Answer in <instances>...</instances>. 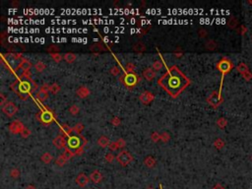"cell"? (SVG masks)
I'll return each instance as SVG.
<instances>
[{"label":"cell","mask_w":252,"mask_h":189,"mask_svg":"<svg viewBox=\"0 0 252 189\" xmlns=\"http://www.w3.org/2000/svg\"><path fill=\"white\" fill-rule=\"evenodd\" d=\"M189 84V79L176 66L171 67L159 80V85L168 94L174 98L178 96Z\"/></svg>","instance_id":"1"},{"label":"cell","mask_w":252,"mask_h":189,"mask_svg":"<svg viewBox=\"0 0 252 189\" xmlns=\"http://www.w3.org/2000/svg\"><path fill=\"white\" fill-rule=\"evenodd\" d=\"M22 60L23 57L21 53H7L2 55V62L12 72L17 71L19 68H21Z\"/></svg>","instance_id":"2"},{"label":"cell","mask_w":252,"mask_h":189,"mask_svg":"<svg viewBox=\"0 0 252 189\" xmlns=\"http://www.w3.org/2000/svg\"><path fill=\"white\" fill-rule=\"evenodd\" d=\"M217 68H218L220 72L222 73V80H220V90H219V93L220 94V93H222V87H223L224 77V75L227 74V73H230V71L234 69V63H232L230 60V59L223 58L222 60H220L218 64H217Z\"/></svg>","instance_id":"3"},{"label":"cell","mask_w":252,"mask_h":189,"mask_svg":"<svg viewBox=\"0 0 252 189\" xmlns=\"http://www.w3.org/2000/svg\"><path fill=\"white\" fill-rule=\"evenodd\" d=\"M83 139H84V137H82L80 135L79 136H71V137H69L68 141H67V144H68L69 147L72 149V151L75 152L79 148L84 147L85 144L87 143V141L81 142V140H83Z\"/></svg>","instance_id":"4"},{"label":"cell","mask_w":252,"mask_h":189,"mask_svg":"<svg viewBox=\"0 0 252 189\" xmlns=\"http://www.w3.org/2000/svg\"><path fill=\"white\" fill-rule=\"evenodd\" d=\"M116 160H117V161L118 163H119L121 165H123V167H126V165H127L130 161H131L132 160H133V157H132V155L131 154H130L129 152H127V151H121L119 154H118L117 155V157H116Z\"/></svg>","instance_id":"5"},{"label":"cell","mask_w":252,"mask_h":189,"mask_svg":"<svg viewBox=\"0 0 252 189\" xmlns=\"http://www.w3.org/2000/svg\"><path fill=\"white\" fill-rule=\"evenodd\" d=\"M2 111L8 116H13L14 114L18 111V108L13 101H7L5 104L2 106Z\"/></svg>","instance_id":"6"},{"label":"cell","mask_w":252,"mask_h":189,"mask_svg":"<svg viewBox=\"0 0 252 189\" xmlns=\"http://www.w3.org/2000/svg\"><path fill=\"white\" fill-rule=\"evenodd\" d=\"M208 102L214 106V108H217V106H219L223 102L222 94H220L219 92H214L210 96V98H208Z\"/></svg>","instance_id":"7"},{"label":"cell","mask_w":252,"mask_h":189,"mask_svg":"<svg viewBox=\"0 0 252 189\" xmlns=\"http://www.w3.org/2000/svg\"><path fill=\"white\" fill-rule=\"evenodd\" d=\"M24 128H25V126H24V124L19 120H14L13 122H11L10 125H9L10 131L12 133H14V134L21 133Z\"/></svg>","instance_id":"8"},{"label":"cell","mask_w":252,"mask_h":189,"mask_svg":"<svg viewBox=\"0 0 252 189\" xmlns=\"http://www.w3.org/2000/svg\"><path fill=\"white\" fill-rule=\"evenodd\" d=\"M31 82L20 81V85H19V93L20 94H27V93L31 92Z\"/></svg>","instance_id":"9"},{"label":"cell","mask_w":252,"mask_h":189,"mask_svg":"<svg viewBox=\"0 0 252 189\" xmlns=\"http://www.w3.org/2000/svg\"><path fill=\"white\" fill-rule=\"evenodd\" d=\"M89 179H90V177L87 176L85 173L81 172V173H79V174L77 175V177H76V183L79 185V186L84 187V186H86L87 184H88Z\"/></svg>","instance_id":"10"},{"label":"cell","mask_w":252,"mask_h":189,"mask_svg":"<svg viewBox=\"0 0 252 189\" xmlns=\"http://www.w3.org/2000/svg\"><path fill=\"white\" fill-rule=\"evenodd\" d=\"M138 81V78L135 74L133 73H128L127 75H125V84L127 86H135L136 83Z\"/></svg>","instance_id":"11"},{"label":"cell","mask_w":252,"mask_h":189,"mask_svg":"<svg viewBox=\"0 0 252 189\" xmlns=\"http://www.w3.org/2000/svg\"><path fill=\"white\" fill-rule=\"evenodd\" d=\"M41 120L45 123H50L53 120V114L50 110H45L41 114Z\"/></svg>","instance_id":"12"},{"label":"cell","mask_w":252,"mask_h":189,"mask_svg":"<svg viewBox=\"0 0 252 189\" xmlns=\"http://www.w3.org/2000/svg\"><path fill=\"white\" fill-rule=\"evenodd\" d=\"M66 142H67V141L65 140V137H64V136L58 135V136L53 140V145H54L56 148H58V149H62V148L65 147Z\"/></svg>","instance_id":"13"},{"label":"cell","mask_w":252,"mask_h":189,"mask_svg":"<svg viewBox=\"0 0 252 189\" xmlns=\"http://www.w3.org/2000/svg\"><path fill=\"white\" fill-rule=\"evenodd\" d=\"M154 100V94L150 92H144L143 94H141L140 96V101L143 104H149L150 101H152Z\"/></svg>","instance_id":"14"},{"label":"cell","mask_w":252,"mask_h":189,"mask_svg":"<svg viewBox=\"0 0 252 189\" xmlns=\"http://www.w3.org/2000/svg\"><path fill=\"white\" fill-rule=\"evenodd\" d=\"M90 179H91V181H93L94 183H100L102 180V175L98 171H94L90 174Z\"/></svg>","instance_id":"15"},{"label":"cell","mask_w":252,"mask_h":189,"mask_svg":"<svg viewBox=\"0 0 252 189\" xmlns=\"http://www.w3.org/2000/svg\"><path fill=\"white\" fill-rule=\"evenodd\" d=\"M143 75H144V77L147 79V80L151 81V80H153L154 78H155L156 73H155V71H154L153 68H150V67H149V68H146L144 70Z\"/></svg>","instance_id":"16"},{"label":"cell","mask_w":252,"mask_h":189,"mask_svg":"<svg viewBox=\"0 0 252 189\" xmlns=\"http://www.w3.org/2000/svg\"><path fill=\"white\" fill-rule=\"evenodd\" d=\"M77 94L80 98H87L90 94V90L87 88L85 86H82L78 89L77 91Z\"/></svg>","instance_id":"17"},{"label":"cell","mask_w":252,"mask_h":189,"mask_svg":"<svg viewBox=\"0 0 252 189\" xmlns=\"http://www.w3.org/2000/svg\"><path fill=\"white\" fill-rule=\"evenodd\" d=\"M236 70L238 71V73L241 75V76L245 74V73L249 72V68H248V66L245 64V63H243V62L239 63V64L236 66Z\"/></svg>","instance_id":"18"},{"label":"cell","mask_w":252,"mask_h":189,"mask_svg":"<svg viewBox=\"0 0 252 189\" xmlns=\"http://www.w3.org/2000/svg\"><path fill=\"white\" fill-rule=\"evenodd\" d=\"M35 97H37V98H38V101H45L47 98H48V93L43 92V91L39 90V91H38L37 93H35Z\"/></svg>","instance_id":"19"},{"label":"cell","mask_w":252,"mask_h":189,"mask_svg":"<svg viewBox=\"0 0 252 189\" xmlns=\"http://www.w3.org/2000/svg\"><path fill=\"white\" fill-rule=\"evenodd\" d=\"M20 81H28V82H31V71H24L23 74L20 76L19 78Z\"/></svg>","instance_id":"20"},{"label":"cell","mask_w":252,"mask_h":189,"mask_svg":"<svg viewBox=\"0 0 252 189\" xmlns=\"http://www.w3.org/2000/svg\"><path fill=\"white\" fill-rule=\"evenodd\" d=\"M69 160L67 159V157L64 155V154H62V155H60L58 158H57V160H56V164L57 165H59V167H63L67 161H68Z\"/></svg>","instance_id":"21"},{"label":"cell","mask_w":252,"mask_h":189,"mask_svg":"<svg viewBox=\"0 0 252 189\" xmlns=\"http://www.w3.org/2000/svg\"><path fill=\"white\" fill-rule=\"evenodd\" d=\"M98 145L101 146V147H106V146L109 145V140H108V137H105V136H101L100 138H98Z\"/></svg>","instance_id":"22"},{"label":"cell","mask_w":252,"mask_h":189,"mask_svg":"<svg viewBox=\"0 0 252 189\" xmlns=\"http://www.w3.org/2000/svg\"><path fill=\"white\" fill-rule=\"evenodd\" d=\"M144 164H145L146 167H153L154 165H155V164H156V161H155V159H154L153 157H147L145 159V161H144Z\"/></svg>","instance_id":"23"},{"label":"cell","mask_w":252,"mask_h":189,"mask_svg":"<svg viewBox=\"0 0 252 189\" xmlns=\"http://www.w3.org/2000/svg\"><path fill=\"white\" fill-rule=\"evenodd\" d=\"M31 67V63L29 60H28V59L23 58L22 64H21V68H22L24 71H29Z\"/></svg>","instance_id":"24"},{"label":"cell","mask_w":252,"mask_h":189,"mask_svg":"<svg viewBox=\"0 0 252 189\" xmlns=\"http://www.w3.org/2000/svg\"><path fill=\"white\" fill-rule=\"evenodd\" d=\"M52 159H53V157H52V155H51L50 153H45L43 154V155L41 156V161H43V163H45V164H49L51 161H52Z\"/></svg>","instance_id":"25"},{"label":"cell","mask_w":252,"mask_h":189,"mask_svg":"<svg viewBox=\"0 0 252 189\" xmlns=\"http://www.w3.org/2000/svg\"><path fill=\"white\" fill-rule=\"evenodd\" d=\"M64 59L65 60L68 62V63H72L75 59H76V55H75L74 53H70V52H68V53H66L65 55H64Z\"/></svg>","instance_id":"26"},{"label":"cell","mask_w":252,"mask_h":189,"mask_svg":"<svg viewBox=\"0 0 252 189\" xmlns=\"http://www.w3.org/2000/svg\"><path fill=\"white\" fill-rule=\"evenodd\" d=\"M214 146L215 147L218 149V150H220L222 149L224 146V142L223 139H220V138H218V139H216L215 142H214Z\"/></svg>","instance_id":"27"},{"label":"cell","mask_w":252,"mask_h":189,"mask_svg":"<svg viewBox=\"0 0 252 189\" xmlns=\"http://www.w3.org/2000/svg\"><path fill=\"white\" fill-rule=\"evenodd\" d=\"M35 70L38 71V72H42V71L45 69V63H43V62L38 61L37 63H35Z\"/></svg>","instance_id":"28"},{"label":"cell","mask_w":252,"mask_h":189,"mask_svg":"<svg viewBox=\"0 0 252 189\" xmlns=\"http://www.w3.org/2000/svg\"><path fill=\"white\" fill-rule=\"evenodd\" d=\"M217 124H218V126L220 128H224L227 124V120L226 119V118L220 117V118H219L218 120H217Z\"/></svg>","instance_id":"29"},{"label":"cell","mask_w":252,"mask_h":189,"mask_svg":"<svg viewBox=\"0 0 252 189\" xmlns=\"http://www.w3.org/2000/svg\"><path fill=\"white\" fill-rule=\"evenodd\" d=\"M59 91H60V86L56 83H54V84L50 85V92L52 94H57Z\"/></svg>","instance_id":"30"},{"label":"cell","mask_w":252,"mask_h":189,"mask_svg":"<svg viewBox=\"0 0 252 189\" xmlns=\"http://www.w3.org/2000/svg\"><path fill=\"white\" fill-rule=\"evenodd\" d=\"M83 129H84V125H83L82 123H78V124L75 125V127L73 128V131L76 132L77 134H80Z\"/></svg>","instance_id":"31"},{"label":"cell","mask_w":252,"mask_h":189,"mask_svg":"<svg viewBox=\"0 0 252 189\" xmlns=\"http://www.w3.org/2000/svg\"><path fill=\"white\" fill-rule=\"evenodd\" d=\"M10 175L13 177V178H17V177L20 176V171L18 168H13L10 171Z\"/></svg>","instance_id":"32"},{"label":"cell","mask_w":252,"mask_h":189,"mask_svg":"<svg viewBox=\"0 0 252 189\" xmlns=\"http://www.w3.org/2000/svg\"><path fill=\"white\" fill-rule=\"evenodd\" d=\"M51 57L53 58V60H55V62H60L62 59V55L57 52H53L51 53Z\"/></svg>","instance_id":"33"},{"label":"cell","mask_w":252,"mask_h":189,"mask_svg":"<svg viewBox=\"0 0 252 189\" xmlns=\"http://www.w3.org/2000/svg\"><path fill=\"white\" fill-rule=\"evenodd\" d=\"M64 155L67 157V159L68 160H70L71 158H72L73 156H75V153L72 151V150H70V149H65V151H64Z\"/></svg>","instance_id":"34"},{"label":"cell","mask_w":252,"mask_h":189,"mask_svg":"<svg viewBox=\"0 0 252 189\" xmlns=\"http://www.w3.org/2000/svg\"><path fill=\"white\" fill-rule=\"evenodd\" d=\"M133 48H134V50H136V51H143V50H145V45H143V43L139 42V43H137V45H134Z\"/></svg>","instance_id":"35"},{"label":"cell","mask_w":252,"mask_h":189,"mask_svg":"<svg viewBox=\"0 0 252 189\" xmlns=\"http://www.w3.org/2000/svg\"><path fill=\"white\" fill-rule=\"evenodd\" d=\"M79 110H80V108H78V106L76 104H73V105H71L70 106V108H69V111L70 113H72V114H77L79 112Z\"/></svg>","instance_id":"36"},{"label":"cell","mask_w":252,"mask_h":189,"mask_svg":"<svg viewBox=\"0 0 252 189\" xmlns=\"http://www.w3.org/2000/svg\"><path fill=\"white\" fill-rule=\"evenodd\" d=\"M163 68V63L161 61H155L153 64V69L154 70H161Z\"/></svg>","instance_id":"37"},{"label":"cell","mask_w":252,"mask_h":189,"mask_svg":"<svg viewBox=\"0 0 252 189\" xmlns=\"http://www.w3.org/2000/svg\"><path fill=\"white\" fill-rule=\"evenodd\" d=\"M19 85H20V80L15 81L14 83L11 84V89L14 91V92H17V90H19Z\"/></svg>","instance_id":"38"},{"label":"cell","mask_w":252,"mask_h":189,"mask_svg":"<svg viewBox=\"0 0 252 189\" xmlns=\"http://www.w3.org/2000/svg\"><path fill=\"white\" fill-rule=\"evenodd\" d=\"M126 70H127L128 73H132L134 70H135V65L133 64V63H128L127 65H126Z\"/></svg>","instance_id":"39"},{"label":"cell","mask_w":252,"mask_h":189,"mask_svg":"<svg viewBox=\"0 0 252 189\" xmlns=\"http://www.w3.org/2000/svg\"><path fill=\"white\" fill-rule=\"evenodd\" d=\"M109 149L111 150V151H116V150L119 149V145H118L117 141L113 142V143H111V144H109Z\"/></svg>","instance_id":"40"},{"label":"cell","mask_w":252,"mask_h":189,"mask_svg":"<svg viewBox=\"0 0 252 189\" xmlns=\"http://www.w3.org/2000/svg\"><path fill=\"white\" fill-rule=\"evenodd\" d=\"M22 135V137H24V138H27V137H29V135L31 134V132H30V130L28 129V128H24L23 130H22V132L20 133Z\"/></svg>","instance_id":"41"},{"label":"cell","mask_w":252,"mask_h":189,"mask_svg":"<svg viewBox=\"0 0 252 189\" xmlns=\"http://www.w3.org/2000/svg\"><path fill=\"white\" fill-rule=\"evenodd\" d=\"M151 138H152V140H153L154 142H158V141H159V140H161V135H160L159 133H157V132H154V133L152 134Z\"/></svg>","instance_id":"42"},{"label":"cell","mask_w":252,"mask_h":189,"mask_svg":"<svg viewBox=\"0 0 252 189\" xmlns=\"http://www.w3.org/2000/svg\"><path fill=\"white\" fill-rule=\"evenodd\" d=\"M31 93H35V91H37V90L38 89V85L35 81H33V80L31 81Z\"/></svg>","instance_id":"43"},{"label":"cell","mask_w":252,"mask_h":189,"mask_svg":"<svg viewBox=\"0 0 252 189\" xmlns=\"http://www.w3.org/2000/svg\"><path fill=\"white\" fill-rule=\"evenodd\" d=\"M161 140L163 142H167L169 140V135L167 133H163L161 134Z\"/></svg>","instance_id":"44"},{"label":"cell","mask_w":252,"mask_h":189,"mask_svg":"<svg viewBox=\"0 0 252 189\" xmlns=\"http://www.w3.org/2000/svg\"><path fill=\"white\" fill-rule=\"evenodd\" d=\"M41 90L43 91V92L48 93V91H50V85H48V84H43V85L41 86Z\"/></svg>","instance_id":"45"},{"label":"cell","mask_w":252,"mask_h":189,"mask_svg":"<svg viewBox=\"0 0 252 189\" xmlns=\"http://www.w3.org/2000/svg\"><path fill=\"white\" fill-rule=\"evenodd\" d=\"M242 77H243L244 79H245L246 81H250L251 79H252V73L249 71V72H247V73H245L244 75H242Z\"/></svg>","instance_id":"46"},{"label":"cell","mask_w":252,"mask_h":189,"mask_svg":"<svg viewBox=\"0 0 252 189\" xmlns=\"http://www.w3.org/2000/svg\"><path fill=\"white\" fill-rule=\"evenodd\" d=\"M105 160L110 163V161H112L114 160V156L112 155V154H110V153L106 154V155H105Z\"/></svg>","instance_id":"47"},{"label":"cell","mask_w":252,"mask_h":189,"mask_svg":"<svg viewBox=\"0 0 252 189\" xmlns=\"http://www.w3.org/2000/svg\"><path fill=\"white\" fill-rule=\"evenodd\" d=\"M0 98H1L0 104H1V106H3L4 104H6V97H5V94H0Z\"/></svg>","instance_id":"48"},{"label":"cell","mask_w":252,"mask_h":189,"mask_svg":"<svg viewBox=\"0 0 252 189\" xmlns=\"http://www.w3.org/2000/svg\"><path fill=\"white\" fill-rule=\"evenodd\" d=\"M111 123L113 125H115V126H118L120 124V119L119 118H117V117H113V119L111 120Z\"/></svg>","instance_id":"49"},{"label":"cell","mask_w":252,"mask_h":189,"mask_svg":"<svg viewBox=\"0 0 252 189\" xmlns=\"http://www.w3.org/2000/svg\"><path fill=\"white\" fill-rule=\"evenodd\" d=\"M117 143H118V145H119V148H123L124 146H125V141L122 139V138H120V139L117 140Z\"/></svg>","instance_id":"50"},{"label":"cell","mask_w":252,"mask_h":189,"mask_svg":"<svg viewBox=\"0 0 252 189\" xmlns=\"http://www.w3.org/2000/svg\"><path fill=\"white\" fill-rule=\"evenodd\" d=\"M113 75H117L118 73H119V68H118L117 66H114L113 68L111 69V71H110Z\"/></svg>","instance_id":"51"},{"label":"cell","mask_w":252,"mask_h":189,"mask_svg":"<svg viewBox=\"0 0 252 189\" xmlns=\"http://www.w3.org/2000/svg\"><path fill=\"white\" fill-rule=\"evenodd\" d=\"M212 189H226V188H224V187L223 186V185H220V183H218V184H216L215 186L213 187Z\"/></svg>","instance_id":"52"},{"label":"cell","mask_w":252,"mask_h":189,"mask_svg":"<svg viewBox=\"0 0 252 189\" xmlns=\"http://www.w3.org/2000/svg\"><path fill=\"white\" fill-rule=\"evenodd\" d=\"M240 28H241V33H240V34H241V35H245V33H246V31H247L246 27L242 25Z\"/></svg>","instance_id":"53"},{"label":"cell","mask_w":252,"mask_h":189,"mask_svg":"<svg viewBox=\"0 0 252 189\" xmlns=\"http://www.w3.org/2000/svg\"><path fill=\"white\" fill-rule=\"evenodd\" d=\"M48 51H51V50H55V51H57L58 50V47H56V46H50L48 49H47Z\"/></svg>","instance_id":"54"},{"label":"cell","mask_w":252,"mask_h":189,"mask_svg":"<svg viewBox=\"0 0 252 189\" xmlns=\"http://www.w3.org/2000/svg\"><path fill=\"white\" fill-rule=\"evenodd\" d=\"M25 189H37V188H35L34 185H29V186H27Z\"/></svg>","instance_id":"55"},{"label":"cell","mask_w":252,"mask_h":189,"mask_svg":"<svg viewBox=\"0 0 252 189\" xmlns=\"http://www.w3.org/2000/svg\"><path fill=\"white\" fill-rule=\"evenodd\" d=\"M248 4H251V5H252V1H251V0H248Z\"/></svg>","instance_id":"56"},{"label":"cell","mask_w":252,"mask_h":189,"mask_svg":"<svg viewBox=\"0 0 252 189\" xmlns=\"http://www.w3.org/2000/svg\"><path fill=\"white\" fill-rule=\"evenodd\" d=\"M147 189H154L153 187H149V188H147Z\"/></svg>","instance_id":"57"}]
</instances>
